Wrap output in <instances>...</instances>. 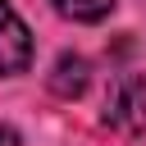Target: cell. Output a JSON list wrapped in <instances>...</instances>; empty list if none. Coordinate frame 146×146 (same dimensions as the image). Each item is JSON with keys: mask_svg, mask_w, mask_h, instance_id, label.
<instances>
[{"mask_svg": "<svg viewBox=\"0 0 146 146\" xmlns=\"http://www.w3.org/2000/svg\"><path fill=\"white\" fill-rule=\"evenodd\" d=\"M64 18H73V23H100L110 9H114V0H50Z\"/></svg>", "mask_w": 146, "mask_h": 146, "instance_id": "277c9868", "label": "cell"}, {"mask_svg": "<svg viewBox=\"0 0 146 146\" xmlns=\"http://www.w3.org/2000/svg\"><path fill=\"white\" fill-rule=\"evenodd\" d=\"M32 64V36L23 27V18L0 0V78H14Z\"/></svg>", "mask_w": 146, "mask_h": 146, "instance_id": "7a4b0ae2", "label": "cell"}, {"mask_svg": "<svg viewBox=\"0 0 146 146\" xmlns=\"http://www.w3.org/2000/svg\"><path fill=\"white\" fill-rule=\"evenodd\" d=\"M100 119H105V128H114V132H123V137L146 132V78H141V73L114 78Z\"/></svg>", "mask_w": 146, "mask_h": 146, "instance_id": "6da1fadb", "label": "cell"}, {"mask_svg": "<svg viewBox=\"0 0 146 146\" xmlns=\"http://www.w3.org/2000/svg\"><path fill=\"white\" fill-rule=\"evenodd\" d=\"M87 73H91V68H87L82 55H59L55 68H50V91L64 96V100H73V96L87 91Z\"/></svg>", "mask_w": 146, "mask_h": 146, "instance_id": "3957f363", "label": "cell"}]
</instances>
